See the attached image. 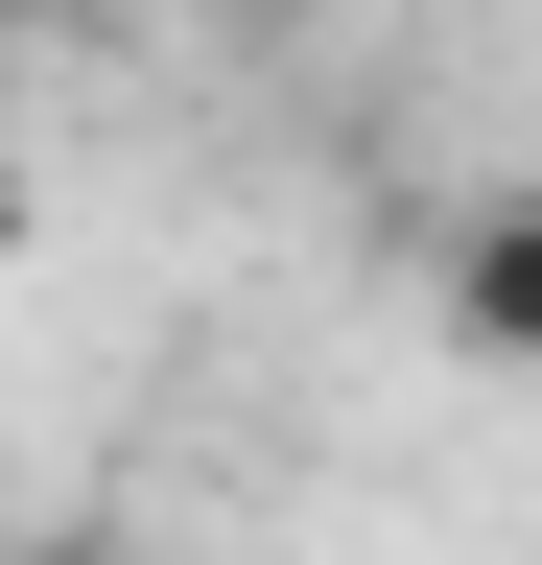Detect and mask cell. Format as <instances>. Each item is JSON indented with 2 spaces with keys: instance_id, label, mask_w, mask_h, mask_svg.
I'll return each mask as SVG.
<instances>
[{
  "instance_id": "6da1fadb",
  "label": "cell",
  "mask_w": 542,
  "mask_h": 565,
  "mask_svg": "<svg viewBox=\"0 0 542 565\" xmlns=\"http://www.w3.org/2000/svg\"><path fill=\"white\" fill-rule=\"evenodd\" d=\"M448 353H542V212H471V259H448Z\"/></svg>"
},
{
  "instance_id": "3957f363",
  "label": "cell",
  "mask_w": 542,
  "mask_h": 565,
  "mask_svg": "<svg viewBox=\"0 0 542 565\" xmlns=\"http://www.w3.org/2000/svg\"><path fill=\"white\" fill-rule=\"evenodd\" d=\"M24 565H95V542H24Z\"/></svg>"
},
{
  "instance_id": "7a4b0ae2",
  "label": "cell",
  "mask_w": 542,
  "mask_h": 565,
  "mask_svg": "<svg viewBox=\"0 0 542 565\" xmlns=\"http://www.w3.org/2000/svg\"><path fill=\"white\" fill-rule=\"evenodd\" d=\"M24 236H47V189H24V141H0V259H24Z\"/></svg>"
}]
</instances>
